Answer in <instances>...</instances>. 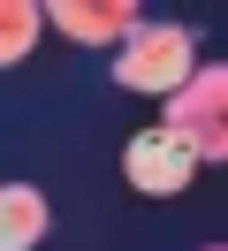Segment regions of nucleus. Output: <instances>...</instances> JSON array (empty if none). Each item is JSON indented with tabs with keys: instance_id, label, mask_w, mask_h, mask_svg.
I'll use <instances>...</instances> for the list:
<instances>
[{
	"instance_id": "obj_2",
	"label": "nucleus",
	"mask_w": 228,
	"mask_h": 251,
	"mask_svg": "<svg viewBox=\"0 0 228 251\" xmlns=\"http://www.w3.org/2000/svg\"><path fill=\"white\" fill-rule=\"evenodd\" d=\"M190 69H198V38L182 23H137L114 53V84L122 92H152V99H167Z\"/></svg>"
},
{
	"instance_id": "obj_4",
	"label": "nucleus",
	"mask_w": 228,
	"mask_h": 251,
	"mask_svg": "<svg viewBox=\"0 0 228 251\" xmlns=\"http://www.w3.org/2000/svg\"><path fill=\"white\" fill-rule=\"evenodd\" d=\"M122 175H129V190H145V198H175V190H190L198 160L182 152L175 137L145 129V137H129V145H122Z\"/></svg>"
},
{
	"instance_id": "obj_5",
	"label": "nucleus",
	"mask_w": 228,
	"mask_h": 251,
	"mask_svg": "<svg viewBox=\"0 0 228 251\" xmlns=\"http://www.w3.org/2000/svg\"><path fill=\"white\" fill-rule=\"evenodd\" d=\"M46 190H30V183H0V251H30L46 236Z\"/></svg>"
},
{
	"instance_id": "obj_7",
	"label": "nucleus",
	"mask_w": 228,
	"mask_h": 251,
	"mask_svg": "<svg viewBox=\"0 0 228 251\" xmlns=\"http://www.w3.org/2000/svg\"><path fill=\"white\" fill-rule=\"evenodd\" d=\"M205 251H221V244H205Z\"/></svg>"
},
{
	"instance_id": "obj_1",
	"label": "nucleus",
	"mask_w": 228,
	"mask_h": 251,
	"mask_svg": "<svg viewBox=\"0 0 228 251\" xmlns=\"http://www.w3.org/2000/svg\"><path fill=\"white\" fill-rule=\"evenodd\" d=\"M160 137H175L190 160H228V69L205 61L167 92V114H160Z\"/></svg>"
},
{
	"instance_id": "obj_6",
	"label": "nucleus",
	"mask_w": 228,
	"mask_h": 251,
	"mask_svg": "<svg viewBox=\"0 0 228 251\" xmlns=\"http://www.w3.org/2000/svg\"><path fill=\"white\" fill-rule=\"evenodd\" d=\"M46 16H38V0H0V69L30 61V46H38Z\"/></svg>"
},
{
	"instance_id": "obj_3",
	"label": "nucleus",
	"mask_w": 228,
	"mask_h": 251,
	"mask_svg": "<svg viewBox=\"0 0 228 251\" xmlns=\"http://www.w3.org/2000/svg\"><path fill=\"white\" fill-rule=\"evenodd\" d=\"M38 16L53 23L61 38H76V46H122V38L137 31V0H38Z\"/></svg>"
}]
</instances>
